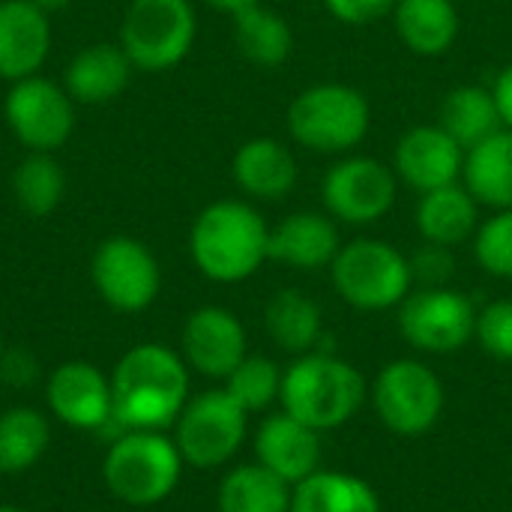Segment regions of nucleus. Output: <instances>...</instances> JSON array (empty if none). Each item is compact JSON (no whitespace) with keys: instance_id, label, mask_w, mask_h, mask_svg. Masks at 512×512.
<instances>
[{"instance_id":"obj_1","label":"nucleus","mask_w":512,"mask_h":512,"mask_svg":"<svg viewBox=\"0 0 512 512\" xmlns=\"http://www.w3.org/2000/svg\"><path fill=\"white\" fill-rule=\"evenodd\" d=\"M114 423L123 432H162L189 402V366L183 354L144 342L129 348L111 375Z\"/></svg>"},{"instance_id":"obj_2","label":"nucleus","mask_w":512,"mask_h":512,"mask_svg":"<svg viewBox=\"0 0 512 512\" xmlns=\"http://www.w3.org/2000/svg\"><path fill=\"white\" fill-rule=\"evenodd\" d=\"M189 255L210 282H246L270 261V225L252 201H213L189 228Z\"/></svg>"},{"instance_id":"obj_3","label":"nucleus","mask_w":512,"mask_h":512,"mask_svg":"<svg viewBox=\"0 0 512 512\" xmlns=\"http://www.w3.org/2000/svg\"><path fill=\"white\" fill-rule=\"evenodd\" d=\"M363 399L366 381L357 366L342 357L309 351L282 372V411L321 435L354 420Z\"/></svg>"},{"instance_id":"obj_4","label":"nucleus","mask_w":512,"mask_h":512,"mask_svg":"<svg viewBox=\"0 0 512 512\" xmlns=\"http://www.w3.org/2000/svg\"><path fill=\"white\" fill-rule=\"evenodd\" d=\"M297 147L321 156L354 153L372 129V105L363 90L342 81H321L300 90L285 114Z\"/></svg>"},{"instance_id":"obj_5","label":"nucleus","mask_w":512,"mask_h":512,"mask_svg":"<svg viewBox=\"0 0 512 512\" xmlns=\"http://www.w3.org/2000/svg\"><path fill=\"white\" fill-rule=\"evenodd\" d=\"M183 465L174 438L162 432H123L102 459V480L117 501L153 507L171 498Z\"/></svg>"},{"instance_id":"obj_6","label":"nucleus","mask_w":512,"mask_h":512,"mask_svg":"<svg viewBox=\"0 0 512 512\" xmlns=\"http://www.w3.org/2000/svg\"><path fill=\"white\" fill-rule=\"evenodd\" d=\"M330 282L336 294L357 312H387L402 306L414 291L408 255L393 243L375 237H357L342 243L330 264Z\"/></svg>"},{"instance_id":"obj_7","label":"nucleus","mask_w":512,"mask_h":512,"mask_svg":"<svg viewBox=\"0 0 512 512\" xmlns=\"http://www.w3.org/2000/svg\"><path fill=\"white\" fill-rule=\"evenodd\" d=\"M198 36L192 0H132L120 24V48L138 72H168L180 66Z\"/></svg>"},{"instance_id":"obj_8","label":"nucleus","mask_w":512,"mask_h":512,"mask_svg":"<svg viewBox=\"0 0 512 512\" xmlns=\"http://www.w3.org/2000/svg\"><path fill=\"white\" fill-rule=\"evenodd\" d=\"M399 186L393 165L363 153L339 156L321 183L324 213L354 228L375 225L396 207Z\"/></svg>"},{"instance_id":"obj_9","label":"nucleus","mask_w":512,"mask_h":512,"mask_svg":"<svg viewBox=\"0 0 512 512\" xmlns=\"http://www.w3.org/2000/svg\"><path fill=\"white\" fill-rule=\"evenodd\" d=\"M444 384L420 360L387 363L372 387V405L384 429L402 438H417L435 429L444 414Z\"/></svg>"},{"instance_id":"obj_10","label":"nucleus","mask_w":512,"mask_h":512,"mask_svg":"<svg viewBox=\"0 0 512 512\" xmlns=\"http://www.w3.org/2000/svg\"><path fill=\"white\" fill-rule=\"evenodd\" d=\"M246 417L225 390H207L189 399L174 423V444L183 462L198 471L231 462L246 441Z\"/></svg>"},{"instance_id":"obj_11","label":"nucleus","mask_w":512,"mask_h":512,"mask_svg":"<svg viewBox=\"0 0 512 512\" xmlns=\"http://www.w3.org/2000/svg\"><path fill=\"white\" fill-rule=\"evenodd\" d=\"M90 279L96 294L114 312L135 315L156 303L162 291V267L150 246L135 237H105L90 258Z\"/></svg>"},{"instance_id":"obj_12","label":"nucleus","mask_w":512,"mask_h":512,"mask_svg":"<svg viewBox=\"0 0 512 512\" xmlns=\"http://www.w3.org/2000/svg\"><path fill=\"white\" fill-rule=\"evenodd\" d=\"M3 117L27 153H57L75 132V102L63 84L30 75L9 84Z\"/></svg>"},{"instance_id":"obj_13","label":"nucleus","mask_w":512,"mask_h":512,"mask_svg":"<svg viewBox=\"0 0 512 512\" xmlns=\"http://www.w3.org/2000/svg\"><path fill=\"white\" fill-rule=\"evenodd\" d=\"M399 330L417 351L456 354L474 339L477 306L450 285L417 288L399 306Z\"/></svg>"},{"instance_id":"obj_14","label":"nucleus","mask_w":512,"mask_h":512,"mask_svg":"<svg viewBox=\"0 0 512 512\" xmlns=\"http://www.w3.org/2000/svg\"><path fill=\"white\" fill-rule=\"evenodd\" d=\"M45 399L54 420L78 432H96L114 420L111 378H105L99 366L84 360L60 363L48 375Z\"/></svg>"},{"instance_id":"obj_15","label":"nucleus","mask_w":512,"mask_h":512,"mask_svg":"<svg viewBox=\"0 0 512 512\" xmlns=\"http://www.w3.org/2000/svg\"><path fill=\"white\" fill-rule=\"evenodd\" d=\"M183 360L204 378L225 381L240 360L249 354L243 321L225 306H201L195 309L180 336Z\"/></svg>"},{"instance_id":"obj_16","label":"nucleus","mask_w":512,"mask_h":512,"mask_svg":"<svg viewBox=\"0 0 512 512\" xmlns=\"http://www.w3.org/2000/svg\"><path fill=\"white\" fill-rule=\"evenodd\" d=\"M462 168H465V150L438 123L411 126L396 141L393 171L399 183L414 189L417 195L459 183Z\"/></svg>"},{"instance_id":"obj_17","label":"nucleus","mask_w":512,"mask_h":512,"mask_svg":"<svg viewBox=\"0 0 512 512\" xmlns=\"http://www.w3.org/2000/svg\"><path fill=\"white\" fill-rule=\"evenodd\" d=\"M255 456L258 465L297 486L321 471V432L300 423L288 411L270 414L255 432Z\"/></svg>"},{"instance_id":"obj_18","label":"nucleus","mask_w":512,"mask_h":512,"mask_svg":"<svg viewBox=\"0 0 512 512\" xmlns=\"http://www.w3.org/2000/svg\"><path fill=\"white\" fill-rule=\"evenodd\" d=\"M48 54V12H42L30 0H0V78L12 84L39 75Z\"/></svg>"},{"instance_id":"obj_19","label":"nucleus","mask_w":512,"mask_h":512,"mask_svg":"<svg viewBox=\"0 0 512 512\" xmlns=\"http://www.w3.org/2000/svg\"><path fill=\"white\" fill-rule=\"evenodd\" d=\"M231 177L249 201H285L297 180L300 165L291 147L273 135H255L243 141L231 159Z\"/></svg>"},{"instance_id":"obj_20","label":"nucleus","mask_w":512,"mask_h":512,"mask_svg":"<svg viewBox=\"0 0 512 512\" xmlns=\"http://www.w3.org/2000/svg\"><path fill=\"white\" fill-rule=\"evenodd\" d=\"M342 249L339 222L330 213L297 210L270 228V261L291 270H330Z\"/></svg>"},{"instance_id":"obj_21","label":"nucleus","mask_w":512,"mask_h":512,"mask_svg":"<svg viewBox=\"0 0 512 512\" xmlns=\"http://www.w3.org/2000/svg\"><path fill=\"white\" fill-rule=\"evenodd\" d=\"M135 66L120 48V42H96L81 48L63 69V87L75 105H105L114 102L132 78Z\"/></svg>"},{"instance_id":"obj_22","label":"nucleus","mask_w":512,"mask_h":512,"mask_svg":"<svg viewBox=\"0 0 512 512\" xmlns=\"http://www.w3.org/2000/svg\"><path fill=\"white\" fill-rule=\"evenodd\" d=\"M414 225L426 243L456 249L465 240H474L480 228V204L459 180V183L423 192L414 210Z\"/></svg>"},{"instance_id":"obj_23","label":"nucleus","mask_w":512,"mask_h":512,"mask_svg":"<svg viewBox=\"0 0 512 512\" xmlns=\"http://www.w3.org/2000/svg\"><path fill=\"white\" fill-rule=\"evenodd\" d=\"M393 27L411 54L441 57L456 45L462 18L453 0H399Z\"/></svg>"},{"instance_id":"obj_24","label":"nucleus","mask_w":512,"mask_h":512,"mask_svg":"<svg viewBox=\"0 0 512 512\" xmlns=\"http://www.w3.org/2000/svg\"><path fill=\"white\" fill-rule=\"evenodd\" d=\"M462 183L480 207L512 210V129H498L465 153Z\"/></svg>"},{"instance_id":"obj_25","label":"nucleus","mask_w":512,"mask_h":512,"mask_svg":"<svg viewBox=\"0 0 512 512\" xmlns=\"http://www.w3.org/2000/svg\"><path fill=\"white\" fill-rule=\"evenodd\" d=\"M264 330L276 348L294 357H303L321 342L324 315H321V306L309 294L297 288H282L267 300Z\"/></svg>"},{"instance_id":"obj_26","label":"nucleus","mask_w":512,"mask_h":512,"mask_svg":"<svg viewBox=\"0 0 512 512\" xmlns=\"http://www.w3.org/2000/svg\"><path fill=\"white\" fill-rule=\"evenodd\" d=\"M438 126L468 153L498 129H504L498 102L492 87L483 84H459L453 87L438 111Z\"/></svg>"},{"instance_id":"obj_27","label":"nucleus","mask_w":512,"mask_h":512,"mask_svg":"<svg viewBox=\"0 0 512 512\" xmlns=\"http://www.w3.org/2000/svg\"><path fill=\"white\" fill-rule=\"evenodd\" d=\"M231 18H234V42L249 63L261 69H276L291 60L294 30L285 15L255 3Z\"/></svg>"},{"instance_id":"obj_28","label":"nucleus","mask_w":512,"mask_h":512,"mask_svg":"<svg viewBox=\"0 0 512 512\" xmlns=\"http://www.w3.org/2000/svg\"><path fill=\"white\" fill-rule=\"evenodd\" d=\"M291 512H381V501L366 480L321 468L294 486Z\"/></svg>"},{"instance_id":"obj_29","label":"nucleus","mask_w":512,"mask_h":512,"mask_svg":"<svg viewBox=\"0 0 512 512\" xmlns=\"http://www.w3.org/2000/svg\"><path fill=\"white\" fill-rule=\"evenodd\" d=\"M291 495V483L255 462L237 465L222 477L216 504L219 512H291Z\"/></svg>"},{"instance_id":"obj_30","label":"nucleus","mask_w":512,"mask_h":512,"mask_svg":"<svg viewBox=\"0 0 512 512\" xmlns=\"http://www.w3.org/2000/svg\"><path fill=\"white\" fill-rule=\"evenodd\" d=\"M51 444L48 420L27 405L0 414V474L30 471Z\"/></svg>"},{"instance_id":"obj_31","label":"nucleus","mask_w":512,"mask_h":512,"mask_svg":"<svg viewBox=\"0 0 512 512\" xmlns=\"http://www.w3.org/2000/svg\"><path fill=\"white\" fill-rule=\"evenodd\" d=\"M12 195L27 216H51L66 195V174L54 153H27L12 171Z\"/></svg>"},{"instance_id":"obj_32","label":"nucleus","mask_w":512,"mask_h":512,"mask_svg":"<svg viewBox=\"0 0 512 512\" xmlns=\"http://www.w3.org/2000/svg\"><path fill=\"white\" fill-rule=\"evenodd\" d=\"M246 414L267 411L282 393V369L261 354H246L222 387Z\"/></svg>"},{"instance_id":"obj_33","label":"nucleus","mask_w":512,"mask_h":512,"mask_svg":"<svg viewBox=\"0 0 512 512\" xmlns=\"http://www.w3.org/2000/svg\"><path fill=\"white\" fill-rule=\"evenodd\" d=\"M477 264L498 279H512V210H495L474 234Z\"/></svg>"},{"instance_id":"obj_34","label":"nucleus","mask_w":512,"mask_h":512,"mask_svg":"<svg viewBox=\"0 0 512 512\" xmlns=\"http://www.w3.org/2000/svg\"><path fill=\"white\" fill-rule=\"evenodd\" d=\"M474 339L489 357L512 363V300H492L489 306L477 309Z\"/></svg>"},{"instance_id":"obj_35","label":"nucleus","mask_w":512,"mask_h":512,"mask_svg":"<svg viewBox=\"0 0 512 512\" xmlns=\"http://www.w3.org/2000/svg\"><path fill=\"white\" fill-rule=\"evenodd\" d=\"M408 264H411V279L420 288H444V285H450V279L456 273L453 249L426 243V240L414 255H408Z\"/></svg>"},{"instance_id":"obj_36","label":"nucleus","mask_w":512,"mask_h":512,"mask_svg":"<svg viewBox=\"0 0 512 512\" xmlns=\"http://www.w3.org/2000/svg\"><path fill=\"white\" fill-rule=\"evenodd\" d=\"M330 18H336L345 27H366L387 15H393L399 0H321Z\"/></svg>"},{"instance_id":"obj_37","label":"nucleus","mask_w":512,"mask_h":512,"mask_svg":"<svg viewBox=\"0 0 512 512\" xmlns=\"http://www.w3.org/2000/svg\"><path fill=\"white\" fill-rule=\"evenodd\" d=\"M492 93H495V102H498V114H501L504 129H512V63H507L495 75Z\"/></svg>"},{"instance_id":"obj_38","label":"nucleus","mask_w":512,"mask_h":512,"mask_svg":"<svg viewBox=\"0 0 512 512\" xmlns=\"http://www.w3.org/2000/svg\"><path fill=\"white\" fill-rule=\"evenodd\" d=\"M204 3L213 6V9H219V12L237 15L240 9H249V6H255V3H261V0H204Z\"/></svg>"},{"instance_id":"obj_39","label":"nucleus","mask_w":512,"mask_h":512,"mask_svg":"<svg viewBox=\"0 0 512 512\" xmlns=\"http://www.w3.org/2000/svg\"><path fill=\"white\" fill-rule=\"evenodd\" d=\"M30 3H33V6H39L42 12H48V15H51V12H60V9L72 6L75 0H30Z\"/></svg>"},{"instance_id":"obj_40","label":"nucleus","mask_w":512,"mask_h":512,"mask_svg":"<svg viewBox=\"0 0 512 512\" xmlns=\"http://www.w3.org/2000/svg\"><path fill=\"white\" fill-rule=\"evenodd\" d=\"M0 512H27V510H21V507H9V504H0Z\"/></svg>"},{"instance_id":"obj_41","label":"nucleus","mask_w":512,"mask_h":512,"mask_svg":"<svg viewBox=\"0 0 512 512\" xmlns=\"http://www.w3.org/2000/svg\"><path fill=\"white\" fill-rule=\"evenodd\" d=\"M0 360H3V333H0Z\"/></svg>"}]
</instances>
